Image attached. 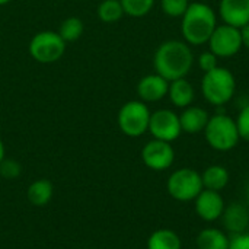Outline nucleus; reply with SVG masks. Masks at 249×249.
Masks as SVG:
<instances>
[{"label": "nucleus", "mask_w": 249, "mask_h": 249, "mask_svg": "<svg viewBox=\"0 0 249 249\" xmlns=\"http://www.w3.org/2000/svg\"><path fill=\"white\" fill-rule=\"evenodd\" d=\"M194 66V54L187 42L169 39L162 42L155 51L153 67L158 74L168 82L185 77Z\"/></svg>", "instance_id": "obj_1"}, {"label": "nucleus", "mask_w": 249, "mask_h": 249, "mask_svg": "<svg viewBox=\"0 0 249 249\" xmlns=\"http://www.w3.org/2000/svg\"><path fill=\"white\" fill-rule=\"evenodd\" d=\"M181 19V32L188 45L207 44L217 26L214 9L203 1L190 3Z\"/></svg>", "instance_id": "obj_2"}, {"label": "nucleus", "mask_w": 249, "mask_h": 249, "mask_svg": "<svg viewBox=\"0 0 249 249\" xmlns=\"http://www.w3.org/2000/svg\"><path fill=\"white\" fill-rule=\"evenodd\" d=\"M236 92V79L233 73L217 66L216 69L204 73L201 79V93L204 99L214 107H223L232 101Z\"/></svg>", "instance_id": "obj_3"}, {"label": "nucleus", "mask_w": 249, "mask_h": 249, "mask_svg": "<svg viewBox=\"0 0 249 249\" xmlns=\"http://www.w3.org/2000/svg\"><path fill=\"white\" fill-rule=\"evenodd\" d=\"M204 137L209 146L217 152H229L235 149L241 140L235 120L223 112L209 118L204 128Z\"/></svg>", "instance_id": "obj_4"}, {"label": "nucleus", "mask_w": 249, "mask_h": 249, "mask_svg": "<svg viewBox=\"0 0 249 249\" xmlns=\"http://www.w3.org/2000/svg\"><path fill=\"white\" fill-rule=\"evenodd\" d=\"M201 174L193 168H181L174 171L166 182L168 194L177 201H194L203 191Z\"/></svg>", "instance_id": "obj_5"}, {"label": "nucleus", "mask_w": 249, "mask_h": 249, "mask_svg": "<svg viewBox=\"0 0 249 249\" xmlns=\"http://www.w3.org/2000/svg\"><path fill=\"white\" fill-rule=\"evenodd\" d=\"M150 109L143 101H128L118 111V127L128 137H140L149 131Z\"/></svg>", "instance_id": "obj_6"}, {"label": "nucleus", "mask_w": 249, "mask_h": 249, "mask_svg": "<svg viewBox=\"0 0 249 249\" xmlns=\"http://www.w3.org/2000/svg\"><path fill=\"white\" fill-rule=\"evenodd\" d=\"M66 53V42L55 31H41L29 41L31 57L41 64L58 61Z\"/></svg>", "instance_id": "obj_7"}, {"label": "nucleus", "mask_w": 249, "mask_h": 249, "mask_svg": "<svg viewBox=\"0 0 249 249\" xmlns=\"http://www.w3.org/2000/svg\"><path fill=\"white\" fill-rule=\"evenodd\" d=\"M209 48L217 58H229L236 55L242 47L241 29L222 23L217 25L209 39Z\"/></svg>", "instance_id": "obj_8"}, {"label": "nucleus", "mask_w": 249, "mask_h": 249, "mask_svg": "<svg viewBox=\"0 0 249 249\" xmlns=\"http://www.w3.org/2000/svg\"><path fill=\"white\" fill-rule=\"evenodd\" d=\"M149 133L156 140H162L168 143L175 142L182 133L179 115L165 108L152 112L150 121H149Z\"/></svg>", "instance_id": "obj_9"}, {"label": "nucleus", "mask_w": 249, "mask_h": 249, "mask_svg": "<svg viewBox=\"0 0 249 249\" xmlns=\"http://www.w3.org/2000/svg\"><path fill=\"white\" fill-rule=\"evenodd\" d=\"M142 160L149 169L162 172L174 165L175 150L171 143L153 139L142 149Z\"/></svg>", "instance_id": "obj_10"}, {"label": "nucleus", "mask_w": 249, "mask_h": 249, "mask_svg": "<svg viewBox=\"0 0 249 249\" xmlns=\"http://www.w3.org/2000/svg\"><path fill=\"white\" fill-rule=\"evenodd\" d=\"M226 204L219 191L204 190L196 197L194 200V209L197 216L207 223H213L222 217V213L225 210Z\"/></svg>", "instance_id": "obj_11"}, {"label": "nucleus", "mask_w": 249, "mask_h": 249, "mask_svg": "<svg viewBox=\"0 0 249 249\" xmlns=\"http://www.w3.org/2000/svg\"><path fill=\"white\" fill-rule=\"evenodd\" d=\"M168 90L169 82L158 73L147 74L137 83V95L144 104L162 101L165 96H168Z\"/></svg>", "instance_id": "obj_12"}, {"label": "nucleus", "mask_w": 249, "mask_h": 249, "mask_svg": "<svg viewBox=\"0 0 249 249\" xmlns=\"http://www.w3.org/2000/svg\"><path fill=\"white\" fill-rule=\"evenodd\" d=\"M219 15L223 23L241 29L249 23V0H220Z\"/></svg>", "instance_id": "obj_13"}, {"label": "nucleus", "mask_w": 249, "mask_h": 249, "mask_svg": "<svg viewBox=\"0 0 249 249\" xmlns=\"http://www.w3.org/2000/svg\"><path fill=\"white\" fill-rule=\"evenodd\" d=\"M222 225L232 235L247 232L249 229V209L242 203H231L222 213Z\"/></svg>", "instance_id": "obj_14"}, {"label": "nucleus", "mask_w": 249, "mask_h": 249, "mask_svg": "<svg viewBox=\"0 0 249 249\" xmlns=\"http://www.w3.org/2000/svg\"><path fill=\"white\" fill-rule=\"evenodd\" d=\"M209 118H210V115L204 108L190 105V107L184 108V111L179 115L181 130H182V133L198 134V133L204 131V128L209 123Z\"/></svg>", "instance_id": "obj_15"}, {"label": "nucleus", "mask_w": 249, "mask_h": 249, "mask_svg": "<svg viewBox=\"0 0 249 249\" xmlns=\"http://www.w3.org/2000/svg\"><path fill=\"white\" fill-rule=\"evenodd\" d=\"M168 96H169L172 105L184 109L193 104V101L196 98V92H194L193 85L185 77H182V79H177V80L169 82Z\"/></svg>", "instance_id": "obj_16"}, {"label": "nucleus", "mask_w": 249, "mask_h": 249, "mask_svg": "<svg viewBox=\"0 0 249 249\" xmlns=\"http://www.w3.org/2000/svg\"><path fill=\"white\" fill-rule=\"evenodd\" d=\"M231 179L229 171L222 165H210L201 172V181L204 190L222 191L228 187Z\"/></svg>", "instance_id": "obj_17"}, {"label": "nucleus", "mask_w": 249, "mask_h": 249, "mask_svg": "<svg viewBox=\"0 0 249 249\" xmlns=\"http://www.w3.org/2000/svg\"><path fill=\"white\" fill-rule=\"evenodd\" d=\"M231 238L228 233L217 228H206L197 235L198 249H229Z\"/></svg>", "instance_id": "obj_18"}, {"label": "nucleus", "mask_w": 249, "mask_h": 249, "mask_svg": "<svg viewBox=\"0 0 249 249\" xmlns=\"http://www.w3.org/2000/svg\"><path fill=\"white\" fill-rule=\"evenodd\" d=\"M53 194H54V187L48 179H36L26 190L28 201L35 207L47 206L51 201Z\"/></svg>", "instance_id": "obj_19"}, {"label": "nucleus", "mask_w": 249, "mask_h": 249, "mask_svg": "<svg viewBox=\"0 0 249 249\" xmlns=\"http://www.w3.org/2000/svg\"><path fill=\"white\" fill-rule=\"evenodd\" d=\"M147 249H182V241L179 235L171 229L155 231L146 244Z\"/></svg>", "instance_id": "obj_20"}, {"label": "nucleus", "mask_w": 249, "mask_h": 249, "mask_svg": "<svg viewBox=\"0 0 249 249\" xmlns=\"http://www.w3.org/2000/svg\"><path fill=\"white\" fill-rule=\"evenodd\" d=\"M124 15L125 13L120 0H102L98 6V18L104 23H115Z\"/></svg>", "instance_id": "obj_21"}, {"label": "nucleus", "mask_w": 249, "mask_h": 249, "mask_svg": "<svg viewBox=\"0 0 249 249\" xmlns=\"http://www.w3.org/2000/svg\"><path fill=\"white\" fill-rule=\"evenodd\" d=\"M83 20L76 16H70L63 20L58 29V35L64 39V42H74L83 34Z\"/></svg>", "instance_id": "obj_22"}, {"label": "nucleus", "mask_w": 249, "mask_h": 249, "mask_svg": "<svg viewBox=\"0 0 249 249\" xmlns=\"http://www.w3.org/2000/svg\"><path fill=\"white\" fill-rule=\"evenodd\" d=\"M124 13L131 18H143L150 13L155 6V0H120Z\"/></svg>", "instance_id": "obj_23"}, {"label": "nucleus", "mask_w": 249, "mask_h": 249, "mask_svg": "<svg viewBox=\"0 0 249 249\" xmlns=\"http://www.w3.org/2000/svg\"><path fill=\"white\" fill-rule=\"evenodd\" d=\"M190 6V0H160L162 12L169 18H182Z\"/></svg>", "instance_id": "obj_24"}, {"label": "nucleus", "mask_w": 249, "mask_h": 249, "mask_svg": "<svg viewBox=\"0 0 249 249\" xmlns=\"http://www.w3.org/2000/svg\"><path fill=\"white\" fill-rule=\"evenodd\" d=\"M235 123H236V127H238V133H239L241 140L249 142V104L245 105L239 111Z\"/></svg>", "instance_id": "obj_25"}, {"label": "nucleus", "mask_w": 249, "mask_h": 249, "mask_svg": "<svg viewBox=\"0 0 249 249\" xmlns=\"http://www.w3.org/2000/svg\"><path fill=\"white\" fill-rule=\"evenodd\" d=\"M20 165L13 159H3L0 163V175L6 179H15L20 175Z\"/></svg>", "instance_id": "obj_26"}, {"label": "nucleus", "mask_w": 249, "mask_h": 249, "mask_svg": "<svg viewBox=\"0 0 249 249\" xmlns=\"http://www.w3.org/2000/svg\"><path fill=\"white\" fill-rule=\"evenodd\" d=\"M217 66H219L217 64V57L210 50L206 51V53H201L198 55V67L203 70V73H207V71L216 69Z\"/></svg>", "instance_id": "obj_27"}, {"label": "nucleus", "mask_w": 249, "mask_h": 249, "mask_svg": "<svg viewBox=\"0 0 249 249\" xmlns=\"http://www.w3.org/2000/svg\"><path fill=\"white\" fill-rule=\"evenodd\" d=\"M229 249H249V232H242L231 236Z\"/></svg>", "instance_id": "obj_28"}, {"label": "nucleus", "mask_w": 249, "mask_h": 249, "mask_svg": "<svg viewBox=\"0 0 249 249\" xmlns=\"http://www.w3.org/2000/svg\"><path fill=\"white\" fill-rule=\"evenodd\" d=\"M241 38H242V47L249 50V23L241 28Z\"/></svg>", "instance_id": "obj_29"}, {"label": "nucleus", "mask_w": 249, "mask_h": 249, "mask_svg": "<svg viewBox=\"0 0 249 249\" xmlns=\"http://www.w3.org/2000/svg\"><path fill=\"white\" fill-rule=\"evenodd\" d=\"M4 158H6V150H4V144H3V142L0 139V163L3 162Z\"/></svg>", "instance_id": "obj_30"}, {"label": "nucleus", "mask_w": 249, "mask_h": 249, "mask_svg": "<svg viewBox=\"0 0 249 249\" xmlns=\"http://www.w3.org/2000/svg\"><path fill=\"white\" fill-rule=\"evenodd\" d=\"M12 0H0V6H4V4H7V3H10Z\"/></svg>", "instance_id": "obj_31"}, {"label": "nucleus", "mask_w": 249, "mask_h": 249, "mask_svg": "<svg viewBox=\"0 0 249 249\" xmlns=\"http://www.w3.org/2000/svg\"><path fill=\"white\" fill-rule=\"evenodd\" d=\"M247 200H248V203H249V181H248V184H247Z\"/></svg>", "instance_id": "obj_32"}]
</instances>
